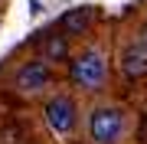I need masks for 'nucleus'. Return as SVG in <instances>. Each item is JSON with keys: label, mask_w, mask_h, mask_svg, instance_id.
Here are the masks:
<instances>
[{"label": "nucleus", "mask_w": 147, "mask_h": 144, "mask_svg": "<svg viewBox=\"0 0 147 144\" xmlns=\"http://www.w3.org/2000/svg\"><path fill=\"white\" fill-rule=\"evenodd\" d=\"M95 20V7H75V10H69L62 16V36H79L92 26Z\"/></svg>", "instance_id": "6"}, {"label": "nucleus", "mask_w": 147, "mask_h": 144, "mask_svg": "<svg viewBox=\"0 0 147 144\" xmlns=\"http://www.w3.org/2000/svg\"><path fill=\"white\" fill-rule=\"evenodd\" d=\"M121 131H124V115L118 112V108L111 105H101L95 108L92 118H88V134L95 144H115L121 138Z\"/></svg>", "instance_id": "2"}, {"label": "nucleus", "mask_w": 147, "mask_h": 144, "mask_svg": "<svg viewBox=\"0 0 147 144\" xmlns=\"http://www.w3.org/2000/svg\"><path fill=\"white\" fill-rule=\"evenodd\" d=\"M141 33H144V39H141V43H147V23H144V30H141Z\"/></svg>", "instance_id": "8"}, {"label": "nucleus", "mask_w": 147, "mask_h": 144, "mask_svg": "<svg viewBox=\"0 0 147 144\" xmlns=\"http://www.w3.org/2000/svg\"><path fill=\"white\" fill-rule=\"evenodd\" d=\"M42 112H46V121H49V128H53L56 134H69V131L75 128V101L69 98V95L49 98Z\"/></svg>", "instance_id": "3"}, {"label": "nucleus", "mask_w": 147, "mask_h": 144, "mask_svg": "<svg viewBox=\"0 0 147 144\" xmlns=\"http://www.w3.org/2000/svg\"><path fill=\"white\" fill-rule=\"evenodd\" d=\"M65 56H69L65 36H62V33H53V36L42 43V59H65Z\"/></svg>", "instance_id": "7"}, {"label": "nucleus", "mask_w": 147, "mask_h": 144, "mask_svg": "<svg viewBox=\"0 0 147 144\" xmlns=\"http://www.w3.org/2000/svg\"><path fill=\"white\" fill-rule=\"evenodd\" d=\"M121 72L127 79H144L147 75V43H131L121 53Z\"/></svg>", "instance_id": "4"}, {"label": "nucleus", "mask_w": 147, "mask_h": 144, "mask_svg": "<svg viewBox=\"0 0 147 144\" xmlns=\"http://www.w3.org/2000/svg\"><path fill=\"white\" fill-rule=\"evenodd\" d=\"M69 79H72L79 89H85V92L101 89L105 79H108L105 56H101L98 49H85V53H79V56L72 59V66H69Z\"/></svg>", "instance_id": "1"}, {"label": "nucleus", "mask_w": 147, "mask_h": 144, "mask_svg": "<svg viewBox=\"0 0 147 144\" xmlns=\"http://www.w3.org/2000/svg\"><path fill=\"white\" fill-rule=\"evenodd\" d=\"M42 85H49V66L46 62H26L16 72V89L20 92H39Z\"/></svg>", "instance_id": "5"}]
</instances>
